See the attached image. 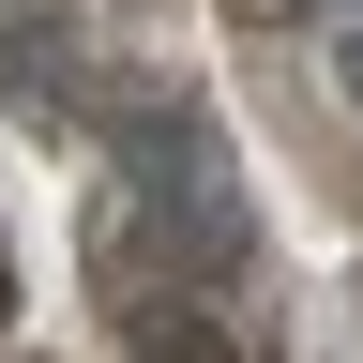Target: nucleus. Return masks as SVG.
Returning <instances> with one entry per match:
<instances>
[{"label": "nucleus", "mask_w": 363, "mask_h": 363, "mask_svg": "<svg viewBox=\"0 0 363 363\" xmlns=\"http://www.w3.org/2000/svg\"><path fill=\"white\" fill-rule=\"evenodd\" d=\"M136 363H242V348H227L197 303H152V318H136Z\"/></svg>", "instance_id": "1"}, {"label": "nucleus", "mask_w": 363, "mask_h": 363, "mask_svg": "<svg viewBox=\"0 0 363 363\" xmlns=\"http://www.w3.org/2000/svg\"><path fill=\"white\" fill-rule=\"evenodd\" d=\"M348 91H363V16H348Z\"/></svg>", "instance_id": "2"}, {"label": "nucleus", "mask_w": 363, "mask_h": 363, "mask_svg": "<svg viewBox=\"0 0 363 363\" xmlns=\"http://www.w3.org/2000/svg\"><path fill=\"white\" fill-rule=\"evenodd\" d=\"M318 16H363V0H318Z\"/></svg>", "instance_id": "3"}]
</instances>
